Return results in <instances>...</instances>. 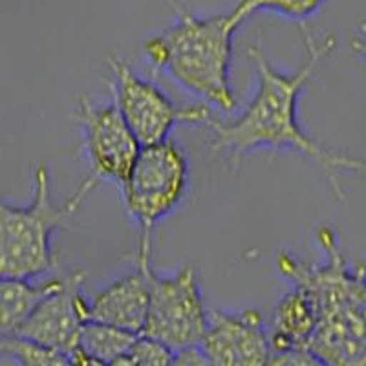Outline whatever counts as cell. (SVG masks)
Instances as JSON below:
<instances>
[{
    "instance_id": "1",
    "label": "cell",
    "mask_w": 366,
    "mask_h": 366,
    "mask_svg": "<svg viewBox=\"0 0 366 366\" xmlns=\"http://www.w3.org/2000/svg\"><path fill=\"white\" fill-rule=\"evenodd\" d=\"M308 57L293 74H282L266 57L258 44L249 46V57L257 71V88L246 109L234 119L224 121L214 114L205 129L212 132L214 152H224L231 158L269 150V152H297L308 158L328 178L333 191L342 198L341 172L366 176V159L335 152L304 132L299 123V97L312 81L319 64L333 51L337 41L333 35L313 39L306 35Z\"/></svg>"
},
{
    "instance_id": "2",
    "label": "cell",
    "mask_w": 366,
    "mask_h": 366,
    "mask_svg": "<svg viewBox=\"0 0 366 366\" xmlns=\"http://www.w3.org/2000/svg\"><path fill=\"white\" fill-rule=\"evenodd\" d=\"M325 264H306L282 253L280 273L300 287L317 312L308 350L326 366H366V266L346 260L332 240Z\"/></svg>"
},
{
    "instance_id": "3",
    "label": "cell",
    "mask_w": 366,
    "mask_h": 366,
    "mask_svg": "<svg viewBox=\"0 0 366 366\" xmlns=\"http://www.w3.org/2000/svg\"><path fill=\"white\" fill-rule=\"evenodd\" d=\"M237 26L227 13L196 15L178 9L171 24L143 44L150 66L220 112L237 109L231 84L233 37Z\"/></svg>"
},
{
    "instance_id": "4",
    "label": "cell",
    "mask_w": 366,
    "mask_h": 366,
    "mask_svg": "<svg viewBox=\"0 0 366 366\" xmlns=\"http://www.w3.org/2000/svg\"><path fill=\"white\" fill-rule=\"evenodd\" d=\"M88 176L63 205L51 200V178L44 163L31 174V200L13 205L0 196V280H34L57 264L54 237L96 187Z\"/></svg>"
},
{
    "instance_id": "5",
    "label": "cell",
    "mask_w": 366,
    "mask_h": 366,
    "mask_svg": "<svg viewBox=\"0 0 366 366\" xmlns=\"http://www.w3.org/2000/svg\"><path fill=\"white\" fill-rule=\"evenodd\" d=\"M187 154L172 139L142 147L121 185L123 205L142 231L139 246L150 247L152 229L174 214L189 191Z\"/></svg>"
},
{
    "instance_id": "6",
    "label": "cell",
    "mask_w": 366,
    "mask_h": 366,
    "mask_svg": "<svg viewBox=\"0 0 366 366\" xmlns=\"http://www.w3.org/2000/svg\"><path fill=\"white\" fill-rule=\"evenodd\" d=\"M109 66L112 103L139 147L171 139L172 130L179 123L205 129L207 121L214 116L209 104H176L158 84L137 75L119 55L110 57Z\"/></svg>"
},
{
    "instance_id": "7",
    "label": "cell",
    "mask_w": 366,
    "mask_h": 366,
    "mask_svg": "<svg viewBox=\"0 0 366 366\" xmlns=\"http://www.w3.org/2000/svg\"><path fill=\"white\" fill-rule=\"evenodd\" d=\"M207 315L200 277L192 264H183L171 274L150 273L149 312L142 335L174 352L194 348L204 337Z\"/></svg>"
},
{
    "instance_id": "8",
    "label": "cell",
    "mask_w": 366,
    "mask_h": 366,
    "mask_svg": "<svg viewBox=\"0 0 366 366\" xmlns=\"http://www.w3.org/2000/svg\"><path fill=\"white\" fill-rule=\"evenodd\" d=\"M83 149L94 182L123 185L139 154V143L114 103H96L83 97L77 104Z\"/></svg>"
},
{
    "instance_id": "9",
    "label": "cell",
    "mask_w": 366,
    "mask_h": 366,
    "mask_svg": "<svg viewBox=\"0 0 366 366\" xmlns=\"http://www.w3.org/2000/svg\"><path fill=\"white\" fill-rule=\"evenodd\" d=\"M83 286V271L51 280L50 290L29 312L17 337L63 354H74L81 330L88 320V299Z\"/></svg>"
},
{
    "instance_id": "10",
    "label": "cell",
    "mask_w": 366,
    "mask_h": 366,
    "mask_svg": "<svg viewBox=\"0 0 366 366\" xmlns=\"http://www.w3.org/2000/svg\"><path fill=\"white\" fill-rule=\"evenodd\" d=\"M198 348L211 366H264L273 352L266 320L253 308L209 310Z\"/></svg>"
},
{
    "instance_id": "11",
    "label": "cell",
    "mask_w": 366,
    "mask_h": 366,
    "mask_svg": "<svg viewBox=\"0 0 366 366\" xmlns=\"http://www.w3.org/2000/svg\"><path fill=\"white\" fill-rule=\"evenodd\" d=\"M149 258L150 247H139L134 267L121 273L88 299V320L142 335L150 299L152 267Z\"/></svg>"
},
{
    "instance_id": "12",
    "label": "cell",
    "mask_w": 366,
    "mask_h": 366,
    "mask_svg": "<svg viewBox=\"0 0 366 366\" xmlns=\"http://www.w3.org/2000/svg\"><path fill=\"white\" fill-rule=\"evenodd\" d=\"M317 328V312L310 297L293 286L277 302L267 325L271 350H308Z\"/></svg>"
},
{
    "instance_id": "13",
    "label": "cell",
    "mask_w": 366,
    "mask_h": 366,
    "mask_svg": "<svg viewBox=\"0 0 366 366\" xmlns=\"http://www.w3.org/2000/svg\"><path fill=\"white\" fill-rule=\"evenodd\" d=\"M51 286V280H0V341L15 337L29 312Z\"/></svg>"
},
{
    "instance_id": "14",
    "label": "cell",
    "mask_w": 366,
    "mask_h": 366,
    "mask_svg": "<svg viewBox=\"0 0 366 366\" xmlns=\"http://www.w3.org/2000/svg\"><path fill=\"white\" fill-rule=\"evenodd\" d=\"M136 337V333H130L127 330L96 322V320H86L81 330L77 350L107 365L121 355L129 354Z\"/></svg>"
},
{
    "instance_id": "15",
    "label": "cell",
    "mask_w": 366,
    "mask_h": 366,
    "mask_svg": "<svg viewBox=\"0 0 366 366\" xmlns=\"http://www.w3.org/2000/svg\"><path fill=\"white\" fill-rule=\"evenodd\" d=\"M325 2L326 0H238L227 15L237 28L257 11L274 13L290 21L304 22L319 13Z\"/></svg>"
},
{
    "instance_id": "16",
    "label": "cell",
    "mask_w": 366,
    "mask_h": 366,
    "mask_svg": "<svg viewBox=\"0 0 366 366\" xmlns=\"http://www.w3.org/2000/svg\"><path fill=\"white\" fill-rule=\"evenodd\" d=\"M0 357H9L17 366H70V355L35 345L21 337L0 341Z\"/></svg>"
},
{
    "instance_id": "17",
    "label": "cell",
    "mask_w": 366,
    "mask_h": 366,
    "mask_svg": "<svg viewBox=\"0 0 366 366\" xmlns=\"http://www.w3.org/2000/svg\"><path fill=\"white\" fill-rule=\"evenodd\" d=\"M129 355L136 366H171L176 352L147 335H137Z\"/></svg>"
},
{
    "instance_id": "18",
    "label": "cell",
    "mask_w": 366,
    "mask_h": 366,
    "mask_svg": "<svg viewBox=\"0 0 366 366\" xmlns=\"http://www.w3.org/2000/svg\"><path fill=\"white\" fill-rule=\"evenodd\" d=\"M264 366H326L310 350H277L271 352Z\"/></svg>"
},
{
    "instance_id": "19",
    "label": "cell",
    "mask_w": 366,
    "mask_h": 366,
    "mask_svg": "<svg viewBox=\"0 0 366 366\" xmlns=\"http://www.w3.org/2000/svg\"><path fill=\"white\" fill-rule=\"evenodd\" d=\"M171 366H211V362L207 361L204 352L198 346H194V348L176 352L174 361H172Z\"/></svg>"
},
{
    "instance_id": "20",
    "label": "cell",
    "mask_w": 366,
    "mask_h": 366,
    "mask_svg": "<svg viewBox=\"0 0 366 366\" xmlns=\"http://www.w3.org/2000/svg\"><path fill=\"white\" fill-rule=\"evenodd\" d=\"M350 50L354 51L359 59L366 61V19L355 24L352 37H350Z\"/></svg>"
},
{
    "instance_id": "21",
    "label": "cell",
    "mask_w": 366,
    "mask_h": 366,
    "mask_svg": "<svg viewBox=\"0 0 366 366\" xmlns=\"http://www.w3.org/2000/svg\"><path fill=\"white\" fill-rule=\"evenodd\" d=\"M70 366H104V362L83 354L79 350H75L74 354H70Z\"/></svg>"
},
{
    "instance_id": "22",
    "label": "cell",
    "mask_w": 366,
    "mask_h": 366,
    "mask_svg": "<svg viewBox=\"0 0 366 366\" xmlns=\"http://www.w3.org/2000/svg\"><path fill=\"white\" fill-rule=\"evenodd\" d=\"M104 366H136V362H134L132 357H130V355L127 354V355H121V357L114 359V361L107 362V365H104Z\"/></svg>"
}]
</instances>
